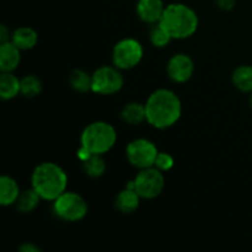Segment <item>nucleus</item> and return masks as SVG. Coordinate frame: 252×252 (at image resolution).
Here are the masks:
<instances>
[{"instance_id": "nucleus-19", "label": "nucleus", "mask_w": 252, "mask_h": 252, "mask_svg": "<svg viewBox=\"0 0 252 252\" xmlns=\"http://www.w3.org/2000/svg\"><path fill=\"white\" fill-rule=\"evenodd\" d=\"M69 84L79 93H89L93 91V75L81 69H75L69 75Z\"/></svg>"}, {"instance_id": "nucleus-26", "label": "nucleus", "mask_w": 252, "mask_h": 252, "mask_svg": "<svg viewBox=\"0 0 252 252\" xmlns=\"http://www.w3.org/2000/svg\"><path fill=\"white\" fill-rule=\"evenodd\" d=\"M217 4L224 11H229L235 6V0H217Z\"/></svg>"}, {"instance_id": "nucleus-14", "label": "nucleus", "mask_w": 252, "mask_h": 252, "mask_svg": "<svg viewBox=\"0 0 252 252\" xmlns=\"http://www.w3.org/2000/svg\"><path fill=\"white\" fill-rule=\"evenodd\" d=\"M21 93V80L12 71H1L0 75V96L2 100H11Z\"/></svg>"}, {"instance_id": "nucleus-22", "label": "nucleus", "mask_w": 252, "mask_h": 252, "mask_svg": "<svg viewBox=\"0 0 252 252\" xmlns=\"http://www.w3.org/2000/svg\"><path fill=\"white\" fill-rule=\"evenodd\" d=\"M42 91V81L36 75H26L21 79V94L26 97H34Z\"/></svg>"}, {"instance_id": "nucleus-2", "label": "nucleus", "mask_w": 252, "mask_h": 252, "mask_svg": "<svg viewBox=\"0 0 252 252\" xmlns=\"http://www.w3.org/2000/svg\"><path fill=\"white\" fill-rule=\"evenodd\" d=\"M32 189L44 201H54L66 191L68 176L59 165L42 162L32 172Z\"/></svg>"}, {"instance_id": "nucleus-6", "label": "nucleus", "mask_w": 252, "mask_h": 252, "mask_svg": "<svg viewBox=\"0 0 252 252\" xmlns=\"http://www.w3.org/2000/svg\"><path fill=\"white\" fill-rule=\"evenodd\" d=\"M144 49L142 43L134 38H123L112 49L113 65L120 70H129L142 62Z\"/></svg>"}, {"instance_id": "nucleus-5", "label": "nucleus", "mask_w": 252, "mask_h": 252, "mask_svg": "<svg viewBox=\"0 0 252 252\" xmlns=\"http://www.w3.org/2000/svg\"><path fill=\"white\" fill-rule=\"evenodd\" d=\"M53 202L54 214L64 221H69V223L80 221L88 214V203L76 192L65 191Z\"/></svg>"}, {"instance_id": "nucleus-4", "label": "nucleus", "mask_w": 252, "mask_h": 252, "mask_svg": "<svg viewBox=\"0 0 252 252\" xmlns=\"http://www.w3.org/2000/svg\"><path fill=\"white\" fill-rule=\"evenodd\" d=\"M117 142V133L112 125L103 121H96L84 128L80 137L83 147L93 154H105L115 147Z\"/></svg>"}, {"instance_id": "nucleus-8", "label": "nucleus", "mask_w": 252, "mask_h": 252, "mask_svg": "<svg viewBox=\"0 0 252 252\" xmlns=\"http://www.w3.org/2000/svg\"><path fill=\"white\" fill-rule=\"evenodd\" d=\"M158 154L159 152L154 143L144 139V138L132 140L126 148V155H127L128 161L138 169H147V167L154 166Z\"/></svg>"}, {"instance_id": "nucleus-23", "label": "nucleus", "mask_w": 252, "mask_h": 252, "mask_svg": "<svg viewBox=\"0 0 252 252\" xmlns=\"http://www.w3.org/2000/svg\"><path fill=\"white\" fill-rule=\"evenodd\" d=\"M171 41V36L167 33L166 30L159 22L154 24V26L150 30V42L153 43V46H155L157 48H164Z\"/></svg>"}, {"instance_id": "nucleus-20", "label": "nucleus", "mask_w": 252, "mask_h": 252, "mask_svg": "<svg viewBox=\"0 0 252 252\" xmlns=\"http://www.w3.org/2000/svg\"><path fill=\"white\" fill-rule=\"evenodd\" d=\"M41 199L39 194L33 189H26L20 193L19 199L16 201V207L22 213H31L37 208Z\"/></svg>"}, {"instance_id": "nucleus-11", "label": "nucleus", "mask_w": 252, "mask_h": 252, "mask_svg": "<svg viewBox=\"0 0 252 252\" xmlns=\"http://www.w3.org/2000/svg\"><path fill=\"white\" fill-rule=\"evenodd\" d=\"M162 0H138L137 14L142 21L147 24H158L165 11Z\"/></svg>"}, {"instance_id": "nucleus-3", "label": "nucleus", "mask_w": 252, "mask_h": 252, "mask_svg": "<svg viewBox=\"0 0 252 252\" xmlns=\"http://www.w3.org/2000/svg\"><path fill=\"white\" fill-rule=\"evenodd\" d=\"M159 24L172 39H186L197 31L199 20L197 12L189 5L172 2L165 7Z\"/></svg>"}, {"instance_id": "nucleus-15", "label": "nucleus", "mask_w": 252, "mask_h": 252, "mask_svg": "<svg viewBox=\"0 0 252 252\" xmlns=\"http://www.w3.org/2000/svg\"><path fill=\"white\" fill-rule=\"evenodd\" d=\"M140 198L142 197L138 194V192L135 189L125 187V189H122L118 193L117 198H116V207L122 213L130 214L138 209L140 203Z\"/></svg>"}, {"instance_id": "nucleus-9", "label": "nucleus", "mask_w": 252, "mask_h": 252, "mask_svg": "<svg viewBox=\"0 0 252 252\" xmlns=\"http://www.w3.org/2000/svg\"><path fill=\"white\" fill-rule=\"evenodd\" d=\"M123 88V76L116 66H101L93 74V93L113 95Z\"/></svg>"}, {"instance_id": "nucleus-24", "label": "nucleus", "mask_w": 252, "mask_h": 252, "mask_svg": "<svg viewBox=\"0 0 252 252\" xmlns=\"http://www.w3.org/2000/svg\"><path fill=\"white\" fill-rule=\"evenodd\" d=\"M175 165V160L169 153H165V152H159L158 154L157 159H155L154 162V166L157 169H159L160 171L165 172V171H170V170L174 167Z\"/></svg>"}, {"instance_id": "nucleus-13", "label": "nucleus", "mask_w": 252, "mask_h": 252, "mask_svg": "<svg viewBox=\"0 0 252 252\" xmlns=\"http://www.w3.org/2000/svg\"><path fill=\"white\" fill-rule=\"evenodd\" d=\"M20 187L12 177L2 175L0 177V204L4 207L16 203L20 197Z\"/></svg>"}, {"instance_id": "nucleus-18", "label": "nucleus", "mask_w": 252, "mask_h": 252, "mask_svg": "<svg viewBox=\"0 0 252 252\" xmlns=\"http://www.w3.org/2000/svg\"><path fill=\"white\" fill-rule=\"evenodd\" d=\"M233 84L243 93H252V65H240L234 70Z\"/></svg>"}, {"instance_id": "nucleus-12", "label": "nucleus", "mask_w": 252, "mask_h": 252, "mask_svg": "<svg viewBox=\"0 0 252 252\" xmlns=\"http://www.w3.org/2000/svg\"><path fill=\"white\" fill-rule=\"evenodd\" d=\"M21 62V49L11 41L0 43V69L1 71H14Z\"/></svg>"}, {"instance_id": "nucleus-7", "label": "nucleus", "mask_w": 252, "mask_h": 252, "mask_svg": "<svg viewBox=\"0 0 252 252\" xmlns=\"http://www.w3.org/2000/svg\"><path fill=\"white\" fill-rule=\"evenodd\" d=\"M135 191L142 198L154 199L162 192L165 187V179L162 171L155 166L140 169L134 179Z\"/></svg>"}, {"instance_id": "nucleus-21", "label": "nucleus", "mask_w": 252, "mask_h": 252, "mask_svg": "<svg viewBox=\"0 0 252 252\" xmlns=\"http://www.w3.org/2000/svg\"><path fill=\"white\" fill-rule=\"evenodd\" d=\"M83 169L89 177H101L106 171V162L102 155L93 154L89 159L83 161Z\"/></svg>"}, {"instance_id": "nucleus-27", "label": "nucleus", "mask_w": 252, "mask_h": 252, "mask_svg": "<svg viewBox=\"0 0 252 252\" xmlns=\"http://www.w3.org/2000/svg\"><path fill=\"white\" fill-rule=\"evenodd\" d=\"M20 251H22V252H39L41 250H39L37 246H34L33 244L26 243V244H24V245L20 246Z\"/></svg>"}, {"instance_id": "nucleus-16", "label": "nucleus", "mask_w": 252, "mask_h": 252, "mask_svg": "<svg viewBox=\"0 0 252 252\" xmlns=\"http://www.w3.org/2000/svg\"><path fill=\"white\" fill-rule=\"evenodd\" d=\"M38 34L31 27H19L11 33V42L21 51L32 49L37 44Z\"/></svg>"}, {"instance_id": "nucleus-1", "label": "nucleus", "mask_w": 252, "mask_h": 252, "mask_svg": "<svg viewBox=\"0 0 252 252\" xmlns=\"http://www.w3.org/2000/svg\"><path fill=\"white\" fill-rule=\"evenodd\" d=\"M147 122L157 129H166L179 122L182 103L179 96L169 89H158L145 102Z\"/></svg>"}, {"instance_id": "nucleus-17", "label": "nucleus", "mask_w": 252, "mask_h": 252, "mask_svg": "<svg viewBox=\"0 0 252 252\" xmlns=\"http://www.w3.org/2000/svg\"><path fill=\"white\" fill-rule=\"evenodd\" d=\"M121 117L126 123L130 126L140 125L142 122L147 121V112H145V103L130 102L123 107L121 112Z\"/></svg>"}, {"instance_id": "nucleus-25", "label": "nucleus", "mask_w": 252, "mask_h": 252, "mask_svg": "<svg viewBox=\"0 0 252 252\" xmlns=\"http://www.w3.org/2000/svg\"><path fill=\"white\" fill-rule=\"evenodd\" d=\"M11 41V34H10V31L7 30L6 25L2 24L0 26V43H5V42Z\"/></svg>"}, {"instance_id": "nucleus-28", "label": "nucleus", "mask_w": 252, "mask_h": 252, "mask_svg": "<svg viewBox=\"0 0 252 252\" xmlns=\"http://www.w3.org/2000/svg\"><path fill=\"white\" fill-rule=\"evenodd\" d=\"M250 103H251V107H252V93H251V97H250Z\"/></svg>"}, {"instance_id": "nucleus-10", "label": "nucleus", "mask_w": 252, "mask_h": 252, "mask_svg": "<svg viewBox=\"0 0 252 252\" xmlns=\"http://www.w3.org/2000/svg\"><path fill=\"white\" fill-rule=\"evenodd\" d=\"M167 74L175 83H187L192 78L194 71V63L189 56L185 53H177L167 62Z\"/></svg>"}]
</instances>
